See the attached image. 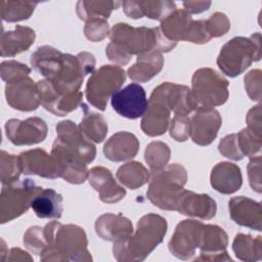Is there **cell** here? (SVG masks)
<instances>
[{"label":"cell","mask_w":262,"mask_h":262,"mask_svg":"<svg viewBox=\"0 0 262 262\" xmlns=\"http://www.w3.org/2000/svg\"><path fill=\"white\" fill-rule=\"evenodd\" d=\"M260 58L261 34L257 32L249 38L234 37L225 43L217 57V66L223 74L234 78Z\"/></svg>","instance_id":"8992f818"},{"label":"cell","mask_w":262,"mask_h":262,"mask_svg":"<svg viewBox=\"0 0 262 262\" xmlns=\"http://www.w3.org/2000/svg\"><path fill=\"white\" fill-rule=\"evenodd\" d=\"M229 83L215 70L202 68L194 72L191 79L190 97L194 112L204 108H214L226 102Z\"/></svg>","instance_id":"52a82bcc"},{"label":"cell","mask_w":262,"mask_h":262,"mask_svg":"<svg viewBox=\"0 0 262 262\" xmlns=\"http://www.w3.org/2000/svg\"><path fill=\"white\" fill-rule=\"evenodd\" d=\"M111 42L106 46L107 58L119 64H127L132 55L157 51L169 52L175 48L176 42L167 39L160 28H134L125 23H118L110 30Z\"/></svg>","instance_id":"7a4b0ae2"},{"label":"cell","mask_w":262,"mask_h":262,"mask_svg":"<svg viewBox=\"0 0 262 262\" xmlns=\"http://www.w3.org/2000/svg\"><path fill=\"white\" fill-rule=\"evenodd\" d=\"M111 104L120 116L135 120L145 114L148 100L143 87L137 83H131L112 95Z\"/></svg>","instance_id":"4fadbf2b"},{"label":"cell","mask_w":262,"mask_h":262,"mask_svg":"<svg viewBox=\"0 0 262 262\" xmlns=\"http://www.w3.org/2000/svg\"><path fill=\"white\" fill-rule=\"evenodd\" d=\"M210 182L216 191L231 194L237 191L243 184L241 168L230 162H220L213 167Z\"/></svg>","instance_id":"4316f807"},{"label":"cell","mask_w":262,"mask_h":262,"mask_svg":"<svg viewBox=\"0 0 262 262\" xmlns=\"http://www.w3.org/2000/svg\"><path fill=\"white\" fill-rule=\"evenodd\" d=\"M63 198L52 188H42L33 199L31 208L37 217L42 219H58L63 212Z\"/></svg>","instance_id":"4dcf8cb0"},{"label":"cell","mask_w":262,"mask_h":262,"mask_svg":"<svg viewBox=\"0 0 262 262\" xmlns=\"http://www.w3.org/2000/svg\"><path fill=\"white\" fill-rule=\"evenodd\" d=\"M206 27L211 38L221 37L230 29V21L223 12H215L208 19H205Z\"/></svg>","instance_id":"7bdbcfd3"},{"label":"cell","mask_w":262,"mask_h":262,"mask_svg":"<svg viewBox=\"0 0 262 262\" xmlns=\"http://www.w3.org/2000/svg\"><path fill=\"white\" fill-rule=\"evenodd\" d=\"M160 30L163 35L173 41H187L194 44H204L212 38L208 33L204 19L193 20L184 9H176L161 21Z\"/></svg>","instance_id":"8fae6325"},{"label":"cell","mask_w":262,"mask_h":262,"mask_svg":"<svg viewBox=\"0 0 262 262\" xmlns=\"http://www.w3.org/2000/svg\"><path fill=\"white\" fill-rule=\"evenodd\" d=\"M117 178L124 186L137 189L149 181V171L139 162L132 161L122 165L117 171Z\"/></svg>","instance_id":"836d02e7"},{"label":"cell","mask_w":262,"mask_h":262,"mask_svg":"<svg viewBox=\"0 0 262 262\" xmlns=\"http://www.w3.org/2000/svg\"><path fill=\"white\" fill-rule=\"evenodd\" d=\"M248 128L258 135H261V105L252 107L247 115Z\"/></svg>","instance_id":"c3c4849f"},{"label":"cell","mask_w":262,"mask_h":262,"mask_svg":"<svg viewBox=\"0 0 262 262\" xmlns=\"http://www.w3.org/2000/svg\"><path fill=\"white\" fill-rule=\"evenodd\" d=\"M211 1H185L183 2L184 10L189 14L191 13H201L206 11L211 6Z\"/></svg>","instance_id":"681fc988"},{"label":"cell","mask_w":262,"mask_h":262,"mask_svg":"<svg viewBox=\"0 0 262 262\" xmlns=\"http://www.w3.org/2000/svg\"><path fill=\"white\" fill-rule=\"evenodd\" d=\"M176 211L182 215L210 220L216 215L217 206L216 202L208 194L183 189Z\"/></svg>","instance_id":"603a6c76"},{"label":"cell","mask_w":262,"mask_h":262,"mask_svg":"<svg viewBox=\"0 0 262 262\" xmlns=\"http://www.w3.org/2000/svg\"><path fill=\"white\" fill-rule=\"evenodd\" d=\"M163 66L162 53L150 51L137 55L136 62L128 69L127 74L132 81L144 83L157 76L162 71Z\"/></svg>","instance_id":"f546056e"},{"label":"cell","mask_w":262,"mask_h":262,"mask_svg":"<svg viewBox=\"0 0 262 262\" xmlns=\"http://www.w3.org/2000/svg\"><path fill=\"white\" fill-rule=\"evenodd\" d=\"M24 244L33 254L41 255L46 248L43 228L40 226H32L28 228L24 234Z\"/></svg>","instance_id":"60d3db41"},{"label":"cell","mask_w":262,"mask_h":262,"mask_svg":"<svg viewBox=\"0 0 262 262\" xmlns=\"http://www.w3.org/2000/svg\"><path fill=\"white\" fill-rule=\"evenodd\" d=\"M125 14L133 19H138L146 16L151 19L164 20L169 14L176 10V5L173 1H123L122 2Z\"/></svg>","instance_id":"cb8c5ba5"},{"label":"cell","mask_w":262,"mask_h":262,"mask_svg":"<svg viewBox=\"0 0 262 262\" xmlns=\"http://www.w3.org/2000/svg\"><path fill=\"white\" fill-rule=\"evenodd\" d=\"M122 2L119 1H78L76 11L80 19L88 21L93 18L107 19L114 9H117Z\"/></svg>","instance_id":"e575fe53"},{"label":"cell","mask_w":262,"mask_h":262,"mask_svg":"<svg viewBox=\"0 0 262 262\" xmlns=\"http://www.w3.org/2000/svg\"><path fill=\"white\" fill-rule=\"evenodd\" d=\"M0 172V178L3 185L18 180L23 173L19 157L1 150Z\"/></svg>","instance_id":"74e56055"},{"label":"cell","mask_w":262,"mask_h":262,"mask_svg":"<svg viewBox=\"0 0 262 262\" xmlns=\"http://www.w3.org/2000/svg\"><path fill=\"white\" fill-rule=\"evenodd\" d=\"M170 155L171 151L168 144L162 141L150 142L146 146L144 152V158L150 172L155 173L165 168L170 160Z\"/></svg>","instance_id":"8d00e7d4"},{"label":"cell","mask_w":262,"mask_h":262,"mask_svg":"<svg viewBox=\"0 0 262 262\" xmlns=\"http://www.w3.org/2000/svg\"><path fill=\"white\" fill-rule=\"evenodd\" d=\"M88 180L103 203H118L126 195L125 188L115 180L112 172L105 167L96 166L90 169Z\"/></svg>","instance_id":"7402d4cb"},{"label":"cell","mask_w":262,"mask_h":262,"mask_svg":"<svg viewBox=\"0 0 262 262\" xmlns=\"http://www.w3.org/2000/svg\"><path fill=\"white\" fill-rule=\"evenodd\" d=\"M5 133L14 145H33L44 141L47 136V125L38 117L26 120L10 119L5 123Z\"/></svg>","instance_id":"5bb4252c"},{"label":"cell","mask_w":262,"mask_h":262,"mask_svg":"<svg viewBox=\"0 0 262 262\" xmlns=\"http://www.w3.org/2000/svg\"><path fill=\"white\" fill-rule=\"evenodd\" d=\"M30 61L32 67L61 94L80 91L85 76L93 73L95 68V58L89 52L72 55L49 45L39 47L32 54Z\"/></svg>","instance_id":"6da1fadb"},{"label":"cell","mask_w":262,"mask_h":262,"mask_svg":"<svg viewBox=\"0 0 262 262\" xmlns=\"http://www.w3.org/2000/svg\"><path fill=\"white\" fill-rule=\"evenodd\" d=\"M237 134L238 145L246 157H254L261 149V135L256 134L248 127L242 129Z\"/></svg>","instance_id":"f35d334b"},{"label":"cell","mask_w":262,"mask_h":262,"mask_svg":"<svg viewBox=\"0 0 262 262\" xmlns=\"http://www.w3.org/2000/svg\"><path fill=\"white\" fill-rule=\"evenodd\" d=\"M31 73V69L19 61L16 60H6L0 66V75L3 81L10 83L19 78L27 77Z\"/></svg>","instance_id":"ab89813d"},{"label":"cell","mask_w":262,"mask_h":262,"mask_svg":"<svg viewBox=\"0 0 262 262\" xmlns=\"http://www.w3.org/2000/svg\"><path fill=\"white\" fill-rule=\"evenodd\" d=\"M36 38L35 31L29 27L17 25L13 31H2L0 38L1 56L11 57L28 50Z\"/></svg>","instance_id":"83f0119b"},{"label":"cell","mask_w":262,"mask_h":262,"mask_svg":"<svg viewBox=\"0 0 262 262\" xmlns=\"http://www.w3.org/2000/svg\"><path fill=\"white\" fill-rule=\"evenodd\" d=\"M203 226L204 223L193 219L179 222L168 244L171 254L181 260L191 259L199 249Z\"/></svg>","instance_id":"7c38bea8"},{"label":"cell","mask_w":262,"mask_h":262,"mask_svg":"<svg viewBox=\"0 0 262 262\" xmlns=\"http://www.w3.org/2000/svg\"><path fill=\"white\" fill-rule=\"evenodd\" d=\"M221 124V116L215 108L198 110L190 118L189 137L198 145H209L216 138Z\"/></svg>","instance_id":"ffe728a7"},{"label":"cell","mask_w":262,"mask_h":262,"mask_svg":"<svg viewBox=\"0 0 262 262\" xmlns=\"http://www.w3.org/2000/svg\"><path fill=\"white\" fill-rule=\"evenodd\" d=\"M18 157L25 175H37L49 179L61 176V169L57 160L42 148L23 151Z\"/></svg>","instance_id":"d6986e66"},{"label":"cell","mask_w":262,"mask_h":262,"mask_svg":"<svg viewBox=\"0 0 262 262\" xmlns=\"http://www.w3.org/2000/svg\"><path fill=\"white\" fill-rule=\"evenodd\" d=\"M149 100L158 101L173 112L174 116H188L194 112L190 97V88L171 82H165L154 89Z\"/></svg>","instance_id":"9a60e30c"},{"label":"cell","mask_w":262,"mask_h":262,"mask_svg":"<svg viewBox=\"0 0 262 262\" xmlns=\"http://www.w3.org/2000/svg\"><path fill=\"white\" fill-rule=\"evenodd\" d=\"M232 250L237 259L246 262L258 261L262 257V236L238 233L232 243Z\"/></svg>","instance_id":"d6a6232c"},{"label":"cell","mask_w":262,"mask_h":262,"mask_svg":"<svg viewBox=\"0 0 262 262\" xmlns=\"http://www.w3.org/2000/svg\"><path fill=\"white\" fill-rule=\"evenodd\" d=\"M41 189L29 178L4 184L0 194V223L9 222L26 213Z\"/></svg>","instance_id":"30bf717a"},{"label":"cell","mask_w":262,"mask_h":262,"mask_svg":"<svg viewBox=\"0 0 262 262\" xmlns=\"http://www.w3.org/2000/svg\"><path fill=\"white\" fill-rule=\"evenodd\" d=\"M169 132L176 141H185L190 135V118L188 116H174L170 122Z\"/></svg>","instance_id":"ee69618b"},{"label":"cell","mask_w":262,"mask_h":262,"mask_svg":"<svg viewBox=\"0 0 262 262\" xmlns=\"http://www.w3.org/2000/svg\"><path fill=\"white\" fill-rule=\"evenodd\" d=\"M38 2L2 0L0 6L1 18L8 23H15L28 19L35 10Z\"/></svg>","instance_id":"d590c367"},{"label":"cell","mask_w":262,"mask_h":262,"mask_svg":"<svg viewBox=\"0 0 262 262\" xmlns=\"http://www.w3.org/2000/svg\"><path fill=\"white\" fill-rule=\"evenodd\" d=\"M167 228V221L161 215L148 213L142 216L137 222L135 232L114 243V257L121 262L144 260L163 242Z\"/></svg>","instance_id":"277c9868"},{"label":"cell","mask_w":262,"mask_h":262,"mask_svg":"<svg viewBox=\"0 0 262 262\" xmlns=\"http://www.w3.org/2000/svg\"><path fill=\"white\" fill-rule=\"evenodd\" d=\"M231 219L238 225L261 231L262 209L260 203L246 198L234 196L228 203Z\"/></svg>","instance_id":"44dd1931"},{"label":"cell","mask_w":262,"mask_h":262,"mask_svg":"<svg viewBox=\"0 0 262 262\" xmlns=\"http://www.w3.org/2000/svg\"><path fill=\"white\" fill-rule=\"evenodd\" d=\"M84 34L91 42H99L110 34V26L104 18H93L86 21Z\"/></svg>","instance_id":"b9f144b4"},{"label":"cell","mask_w":262,"mask_h":262,"mask_svg":"<svg viewBox=\"0 0 262 262\" xmlns=\"http://www.w3.org/2000/svg\"><path fill=\"white\" fill-rule=\"evenodd\" d=\"M228 237L226 232L218 225L204 224L199 249L200 256L195 261H231L226 252Z\"/></svg>","instance_id":"ac0fdd59"},{"label":"cell","mask_w":262,"mask_h":262,"mask_svg":"<svg viewBox=\"0 0 262 262\" xmlns=\"http://www.w3.org/2000/svg\"><path fill=\"white\" fill-rule=\"evenodd\" d=\"M5 97L9 106L21 112L35 111L41 104L38 85L29 76L6 83Z\"/></svg>","instance_id":"e0dca14e"},{"label":"cell","mask_w":262,"mask_h":262,"mask_svg":"<svg viewBox=\"0 0 262 262\" xmlns=\"http://www.w3.org/2000/svg\"><path fill=\"white\" fill-rule=\"evenodd\" d=\"M245 88L252 100H261V71L252 70L245 77Z\"/></svg>","instance_id":"bcb514c9"},{"label":"cell","mask_w":262,"mask_h":262,"mask_svg":"<svg viewBox=\"0 0 262 262\" xmlns=\"http://www.w3.org/2000/svg\"><path fill=\"white\" fill-rule=\"evenodd\" d=\"M126 80V73L120 66L104 64L94 71L87 81L85 95L88 102L104 111L107 100L112 95L120 90Z\"/></svg>","instance_id":"9c48e42d"},{"label":"cell","mask_w":262,"mask_h":262,"mask_svg":"<svg viewBox=\"0 0 262 262\" xmlns=\"http://www.w3.org/2000/svg\"><path fill=\"white\" fill-rule=\"evenodd\" d=\"M95 231L100 238L115 243L128 237L133 232V225L122 214L105 213L96 219Z\"/></svg>","instance_id":"d4e9b609"},{"label":"cell","mask_w":262,"mask_h":262,"mask_svg":"<svg viewBox=\"0 0 262 262\" xmlns=\"http://www.w3.org/2000/svg\"><path fill=\"white\" fill-rule=\"evenodd\" d=\"M41 105L55 116L63 117L82 104L83 92L77 91L69 94L57 92L48 80L37 82Z\"/></svg>","instance_id":"2e32d148"},{"label":"cell","mask_w":262,"mask_h":262,"mask_svg":"<svg viewBox=\"0 0 262 262\" xmlns=\"http://www.w3.org/2000/svg\"><path fill=\"white\" fill-rule=\"evenodd\" d=\"M170 110L164 104L148 100V106L141 119V130L148 136H160L169 128L171 117Z\"/></svg>","instance_id":"f1b7e54d"},{"label":"cell","mask_w":262,"mask_h":262,"mask_svg":"<svg viewBox=\"0 0 262 262\" xmlns=\"http://www.w3.org/2000/svg\"><path fill=\"white\" fill-rule=\"evenodd\" d=\"M218 150L222 156L233 161H239L245 157L239 148L236 133L223 137L219 142Z\"/></svg>","instance_id":"f6af8a7d"},{"label":"cell","mask_w":262,"mask_h":262,"mask_svg":"<svg viewBox=\"0 0 262 262\" xmlns=\"http://www.w3.org/2000/svg\"><path fill=\"white\" fill-rule=\"evenodd\" d=\"M43 233L46 248L40 255L41 261H92L87 249V235L82 227L51 221L43 227Z\"/></svg>","instance_id":"3957f363"},{"label":"cell","mask_w":262,"mask_h":262,"mask_svg":"<svg viewBox=\"0 0 262 262\" xmlns=\"http://www.w3.org/2000/svg\"><path fill=\"white\" fill-rule=\"evenodd\" d=\"M57 137L52 144L51 155L59 159H71L91 163L96 156L95 145L87 139L73 121H61L56 125Z\"/></svg>","instance_id":"ba28073f"},{"label":"cell","mask_w":262,"mask_h":262,"mask_svg":"<svg viewBox=\"0 0 262 262\" xmlns=\"http://www.w3.org/2000/svg\"><path fill=\"white\" fill-rule=\"evenodd\" d=\"M7 261H33V258L29 253L23 251L19 248H12L7 256Z\"/></svg>","instance_id":"f907efd6"},{"label":"cell","mask_w":262,"mask_h":262,"mask_svg":"<svg viewBox=\"0 0 262 262\" xmlns=\"http://www.w3.org/2000/svg\"><path fill=\"white\" fill-rule=\"evenodd\" d=\"M186 181L187 172L183 166L177 163L167 165L162 170L151 173L146 191L147 199L162 210L176 211Z\"/></svg>","instance_id":"5b68a950"},{"label":"cell","mask_w":262,"mask_h":262,"mask_svg":"<svg viewBox=\"0 0 262 262\" xmlns=\"http://www.w3.org/2000/svg\"><path fill=\"white\" fill-rule=\"evenodd\" d=\"M83 108V118L79 125V129L83 135L95 143H100L104 140L107 134V123L104 118L88 108V106L82 102L80 105Z\"/></svg>","instance_id":"1f68e13d"},{"label":"cell","mask_w":262,"mask_h":262,"mask_svg":"<svg viewBox=\"0 0 262 262\" xmlns=\"http://www.w3.org/2000/svg\"><path fill=\"white\" fill-rule=\"evenodd\" d=\"M249 182L253 190L261 192V156L251 157L248 165Z\"/></svg>","instance_id":"7dc6e473"},{"label":"cell","mask_w":262,"mask_h":262,"mask_svg":"<svg viewBox=\"0 0 262 262\" xmlns=\"http://www.w3.org/2000/svg\"><path fill=\"white\" fill-rule=\"evenodd\" d=\"M139 149V140L130 132L120 131L107 139L103 146L106 159L113 162H123L133 159Z\"/></svg>","instance_id":"484cf974"}]
</instances>
